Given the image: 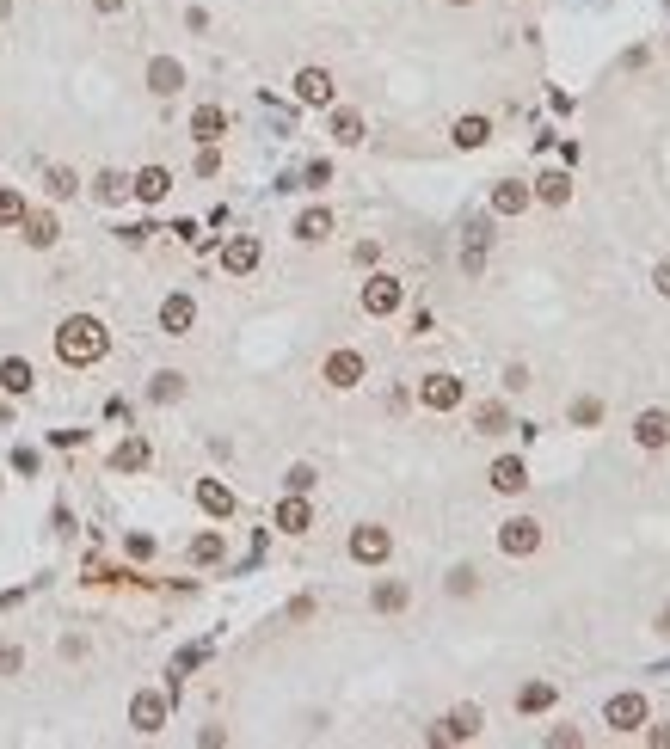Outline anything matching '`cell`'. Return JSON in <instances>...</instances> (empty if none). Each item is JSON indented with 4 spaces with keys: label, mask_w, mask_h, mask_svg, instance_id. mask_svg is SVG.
Masks as SVG:
<instances>
[{
    "label": "cell",
    "mask_w": 670,
    "mask_h": 749,
    "mask_svg": "<svg viewBox=\"0 0 670 749\" xmlns=\"http://www.w3.org/2000/svg\"><path fill=\"white\" fill-rule=\"evenodd\" d=\"M148 461V443H123L117 448V467H141Z\"/></svg>",
    "instance_id": "836d02e7"
},
{
    "label": "cell",
    "mask_w": 670,
    "mask_h": 749,
    "mask_svg": "<svg viewBox=\"0 0 670 749\" xmlns=\"http://www.w3.org/2000/svg\"><path fill=\"white\" fill-rule=\"evenodd\" d=\"M148 393H154V400H178V393H185V381H178V374H154V387H148Z\"/></svg>",
    "instance_id": "f1b7e54d"
},
{
    "label": "cell",
    "mask_w": 670,
    "mask_h": 749,
    "mask_svg": "<svg viewBox=\"0 0 670 749\" xmlns=\"http://www.w3.org/2000/svg\"><path fill=\"white\" fill-rule=\"evenodd\" d=\"M535 541H541V535H535V522H530V516H511V522L498 528V546H504L511 559H517V553H535Z\"/></svg>",
    "instance_id": "7a4b0ae2"
},
{
    "label": "cell",
    "mask_w": 670,
    "mask_h": 749,
    "mask_svg": "<svg viewBox=\"0 0 670 749\" xmlns=\"http://www.w3.org/2000/svg\"><path fill=\"white\" fill-rule=\"evenodd\" d=\"M0 221H25V203H19V191H0Z\"/></svg>",
    "instance_id": "d6a6232c"
},
{
    "label": "cell",
    "mask_w": 670,
    "mask_h": 749,
    "mask_svg": "<svg viewBox=\"0 0 670 749\" xmlns=\"http://www.w3.org/2000/svg\"><path fill=\"white\" fill-rule=\"evenodd\" d=\"M480 430H486V437H498V430H504V406H486V411H480Z\"/></svg>",
    "instance_id": "e575fe53"
},
{
    "label": "cell",
    "mask_w": 670,
    "mask_h": 749,
    "mask_svg": "<svg viewBox=\"0 0 670 749\" xmlns=\"http://www.w3.org/2000/svg\"><path fill=\"white\" fill-rule=\"evenodd\" d=\"M363 307H369V313H394V307H400V283H394V276H369Z\"/></svg>",
    "instance_id": "8fae6325"
},
{
    "label": "cell",
    "mask_w": 670,
    "mask_h": 749,
    "mask_svg": "<svg viewBox=\"0 0 670 749\" xmlns=\"http://www.w3.org/2000/svg\"><path fill=\"white\" fill-rule=\"evenodd\" d=\"M191 320H197L191 295H167V307H160V326H167V332H191Z\"/></svg>",
    "instance_id": "5bb4252c"
},
{
    "label": "cell",
    "mask_w": 670,
    "mask_h": 749,
    "mask_svg": "<svg viewBox=\"0 0 670 749\" xmlns=\"http://www.w3.org/2000/svg\"><path fill=\"white\" fill-rule=\"evenodd\" d=\"M93 6H99V13H117V6H123V0H93Z\"/></svg>",
    "instance_id": "ab89813d"
},
{
    "label": "cell",
    "mask_w": 670,
    "mask_h": 749,
    "mask_svg": "<svg viewBox=\"0 0 670 749\" xmlns=\"http://www.w3.org/2000/svg\"><path fill=\"white\" fill-rule=\"evenodd\" d=\"M308 522H314V516H308V504H302V498H289V504H277V528H283V535H302Z\"/></svg>",
    "instance_id": "ffe728a7"
},
{
    "label": "cell",
    "mask_w": 670,
    "mask_h": 749,
    "mask_svg": "<svg viewBox=\"0 0 670 749\" xmlns=\"http://www.w3.org/2000/svg\"><path fill=\"white\" fill-rule=\"evenodd\" d=\"M130 725L154 737V731L167 725V700H160V694H136V707H130Z\"/></svg>",
    "instance_id": "8992f818"
},
{
    "label": "cell",
    "mask_w": 670,
    "mask_h": 749,
    "mask_svg": "<svg viewBox=\"0 0 670 749\" xmlns=\"http://www.w3.org/2000/svg\"><path fill=\"white\" fill-rule=\"evenodd\" d=\"M652 283H658V295H670V258L658 265V271H652Z\"/></svg>",
    "instance_id": "f35d334b"
},
{
    "label": "cell",
    "mask_w": 670,
    "mask_h": 749,
    "mask_svg": "<svg viewBox=\"0 0 670 749\" xmlns=\"http://www.w3.org/2000/svg\"><path fill=\"white\" fill-rule=\"evenodd\" d=\"M6 13H13V0H0V19H6Z\"/></svg>",
    "instance_id": "60d3db41"
},
{
    "label": "cell",
    "mask_w": 670,
    "mask_h": 749,
    "mask_svg": "<svg viewBox=\"0 0 670 749\" xmlns=\"http://www.w3.org/2000/svg\"><path fill=\"white\" fill-rule=\"evenodd\" d=\"M634 437H639V448H665L670 443V411H639Z\"/></svg>",
    "instance_id": "30bf717a"
},
{
    "label": "cell",
    "mask_w": 670,
    "mask_h": 749,
    "mask_svg": "<svg viewBox=\"0 0 670 749\" xmlns=\"http://www.w3.org/2000/svg\"><path fill=\"white\" fill-rule=\"evenodd\" d=\"M43 185H50V197H56V203H62V197H74V191H80V178H74L68 167H50V178H43Z\"/></svg>",
    "instance_id": "d4e9b609"
},
{
    "label": "cell",
    "mask_w": 670,
    "mask_h": 749,
    "mask_svg": "<svg viewBox=\"0 0 670 749\" xmlns=\"http://www.w3.org/2000/svg\"><path fill=\"white\" fill-rule=\"evenodd\" d=\"M148 86H154L160 99H173L178 86H185V68H178L173 56H154V62H148Z\"/></svg>",
    "instance_id": "277c9868"
},
{
    "label": "cell",
    "mask_w": 670,
    "mask_h": 749,
    "mask_svg": "<svg viewBox=\"0 0 670 749\" xmlns=\"http://www.w3.org/2000/svg\"><path fill=\"white\" fill-rule=\"evenodd\" d=\"M665 620H670V614H665Z\"/></svg>",
    "instance_id": "7bdbcfd3"
},
{
    "label": "cell",
    "mask_w": 670,
    "mask_h": 749,
    "mask_svg": "<svg viewBox=\"0 0 670 749\" xmlns=\"http://www.w3.org/2000/svg\"><path fill=\"white\" fill-rule=\"evenodd\" d=\"M548 700H554V688H541V681H535V688H523V700H517V707H523V713H541Z\"/></svg>",
    "instance_id": "4dcf8cb0"
},
{
    "label": "cell",
    "mask_w": 670,
    "mask_h": 749,
    "mask_svg": "<svg viewBox=\"0 0 670 749\" xmlns=\"http://www.w3.org/2000/svg\"><path fill=\"white\" fill-rule=\"evenodd\" d=\"M474 731H480V713H474V707H456V713L443 718L437 737H443V744H461V737H474Z\"/></svg>",
    "instance_id": "9a60e30c"
},
{
    "label": "cell",
    "mask_w": 670,
    "mask_h": 749,
    "mask_svg": "<svg viewBox=\"0 0 670 749\" xmlns=\"http://www.w3.org/2000/svg\"><path fill=\"white\" fill-rule=\"evenodd\" d=\"M222 265H228V271H234V276H247L252 265H258V239H247V234H240V239H228V252H222Z\"/></svg>",
    "instance_id": "4fadbf2b"
},
{
    "label": "cell",
    "mask_w": 670,
    "mask_h": 749,
    "mask_svg": "<svg viewBox=\"0 0 670 749\" xmlns=\"http://www.w3.org/2000/svg\"><path fill=\"white\" fill-rule=\"evenodd\" d=\"M197 504H204L210 516H228V510H234V492L215 485V479H204V485H197Z\"/></svg>",
    "instance_id": "e0dca14e"
},
{
    "label": "cell",
    "mask_w": 670,
    "mask_h": 749,
    "mask_svg": "<svg viewBox=\"0 0 670 749\" xmlns=\"http://www.w3.org/2000/svg\"><path fill=\"white\" fill-rule=\"evenodd\" d=\"M486 136H493V130H486V117H461V123H456V141H461V148H480Z\"/></svg>",
    "instance_id": "484cf974"
},
{
    "label": "cell",
    "mask_w": 670,
    "mask_h": 749,
    "mask_svg": "<svg viewBox=\"0 0 670 749\" xmlns=\"http://www.w3.org/2000/svg\"><path fill=\"white\" fill-rule=\"evenodd\" d=\"M222 123H228V117H222L215 104H204V111L191 117V130H197V141H215V136H222Z\"/></svg>",
    "instance_id": "44dd1931"
},
{
    "label": "cell",
    "mask_w": 670,
    "mask_h": 749,
    "mask_svg": "<svg viewBox=\"0 0 670 749\" xmlns=\"http://www.w3.org/2000/svg\"><path fill=\"white\" fill-rule=\"evenodd\" d=\"M326 381H332V387H357V381H363V356H357V350H332V356H326Z\"/></svg>",
    "instance_id": "5b68a950"
},
{
    "label": "cell",
    "mask_w": 670,
    "mask_h": 749,
    "mask_svg": "<svg viewBox=\"0 0 670 749\" xmlns=\"http://www.w3.org/2000/svg\"><path fill=\"white\" fill-rule=\"evenodd\" d=\"M449 6H461V0H449Z\"/></svg>",
    "instance_id": "b9f144b4"
},
{
    "label": "cell",
    "mask_w": 670,
    "mask_h": 749,
    "mask_svg": "<svg viewBox=\"0 0 670 749\" xmlns=\"http://www.w3.org/2000/svg\"><path fill=\"white\" fill-rule=\"evenodd\" d=\"M0 387H6V393H25V387H32V363H25V356H6V363H0Z\"/></svg>",
    "instance_id": "ac0fdd59"
},
{
    "label": "cell",
    "mask_w": 670,
    "mask_h": 749,
    "mask_svg": "<svg viewBox=\"0 0 670 749\" xmlns=\"http://www.w3.org/2000/svg\"><path fill=\"white\" fill-rule=\"evenodd\" d=\"M130 191H136L141 203H160V197L173 191V172H167V167H141V172H136V185H130Z\"/></svg>",
    "instance_id": "9c48e42d"
},
{
    "label": "cell",
    "mask_w": 670,
    "mask_h": 749,
    "mask_svg": "<svg viewBox=\"0 0 670 749\" xmlns=\"http://www.w3.org/2000/svg\"><path fill=\"white\" fill-rule=\"evenodd\" d=\"M56 350H62V363H93V356H105V326L86 320V313H74L56 332Z\"/></svg>",
    "instance_id": "6da1fadb"
},
{
    "label": "cell",
    "mask_w": 670,
    "mask_h": 749,
    "mask_svg": "<svg viewBox=\"0 0 670 749\" xmlns=\"http://www.w3.org/2000/svg\"><path fill=\"white\" fill-rule=\"evenodd\" d=\"M424 406H430V411L461 406V381H456V374H430V381H424Z\"/></svg>",
    "instance_id": "ba28073f"
},
{
    "label": "cell",
    "mask_w": 670,
    "mask_h": 749,
    "mask_svg": "<svg viewBox=\"0 0 670 749\" xmlns=\"http://www.w3.org/2000/svg\"><path fill=\"white\" fill-rule=\"evenodd\" d=\"M493 209H498V215H523V209H530V191H523V185H498Z\"/></svg>",
    "instance_id": "d6986e66"
},
{
    "label": "cell",
    "mask_w": 670,
    "mask_h": 749,
    "mask_svg": "<svg viewBox=\"0 0 670 749\" xmlns=\"http://www.w3.org/2000/svg\"><path fill=\"white\" fill-rule=\"evenodd\" d=\"M572 418H578V424H597L602 406H597V400H578V406H572Z\"/></svg>",
    "instance_id": "8d00e7d4"
},
{
    "label": "cell",
    "mask_w": 670,
    "mask_h": 749,
    "mask_svg": "<svg viewBox=\"0 0 670 749\" xmlns=\"http://www.w3.org/2000/svg\"><path fill=\"white\" fill-rule=\"evenodd\" d=\"M295 234H302V239H326V234H332V215H326V209H308V215L295 221Z\"/></svg>",
    "instance_id": "7402d4cb"
},
{
    "label": "cell",
    "mask_w": 670,
    "mask_h": 749,
    "mask_svg": "<svg viewBox=\"0 0 670 749\" xmlns=\"http://www.w3.org/2000/svg\"><path fill=\"white\" fill-rule=\"evenodd\" d=\"M25 239H32V246H50V239H56V221H50V215H32V221H25Z\"/></svg>",
    "instance_id": "83f0119b"
},
{
    "label": "cell",
    "mask_w": 670,
    "mask_h": 749,
    "mask_svg": "<svg viewBox=\"0 0 670 749\" xmlns=\"http://www.w3.org/2000/svg\"><path fill=\"white\" fill-rule=\"evenodd\" d=\"M639 718H646V700H639V694H615V700H609V725H615V731H634Z\"/></svg>",
    "instance_id": "7c38bea8"
},
{
    "label": "cell",
    "mask_w": 670,
    "mask_h": 749,
    "mask_svg": "<svg viewBox=\"0 0 670 749\" xmlns=\"http://www.w3.org/2000/svg\"><path fill=\"white\" fill-rule=\"evenodd\" d=\"M535 185H541V191H535L541 203H566V197H572V185H566V172H548V178H535Z\"/></svg>",
    "instance_id": "cb8c5ba5"
},
{
    "label": "cell",
    "mask_w": 670,
    "mask_h": 749,
    "mask_svg": "<svg viewBox=\"0 0 670 749\" xmlns=\"http://www.w3.org/2000/svg\"><path fill=\"white\" fill-rule=\"evenodd\" d=\"M19 663H25V651H19V645H0V676H13Z\"/></svg>",
    "instance_id": "d590c367"
},
{
    "label": "cell",
    "mask_w": 670,
    "mask_h": 749,
    "mask_svg": "<svg viewBox=\"0 0 670 749\" xmlns=\"http://www.w3.org/2000/svg\"><path fill=\"white\" fill-rule=\"evenodd\" d=\"M332 141H345V148L363 141V117H357V111H339V117H332Z\"/></svg>",
    "instance_id": "603a6c76"
},
{
    "label": "cell",
    "mask_w": 670,
    "mask_h": 749,
    "mask_svg": "<svg viewBox=\"0 0 670 749\" xmlns=\"http://www.w3.org/2000/svg\"><path fill=\"white\" fill-rule=\"evenodd\" d=\"M123 191H130V185H123V172H99V197H105V203H117Z\"/></svg>",
    "instance_id": "1f68e13d"
},
{
    "label": "cell",
    "mask_w": 670,
    "mask_h": 749,
    "mask_svg": "<svg viewBox=\"0 0 670 749\" xmlns=\"http://www.w3.org/2000/svg\"><path fill=\"white\" fill-rule=\"evenodd\" d=\"M314 485V467H289V492H308Z\"/></svg>",
    "instance_id": "74e56055"
},
{
    "label": "cell",
    "mask_w": 670,
    "mask_h": 749,
    "mask_svg": "<svg viewBox=\"0 0 670 749\" xmlns=\"http://www.w3.org/2000/svg\"><path fill=\"white\" fill-rule=\"evenodd\" d=\"M295 99H302V104H326V99H332V74H326V68H302V74H295Z\"/></svg>",
    "instance_id": "52a82bcc"
},
{
    "label": "cell",
    "mask_w": 670,
    "mask_h": 749,
    "mask_svg": "<svg viewBox=\"0 0 670 749\" xmlns=\"http://www.w3.org/2000/svg\"><path fill=\"white\" fill-rule=\"evenodd\" d=\"M376 609H406V583H382L376 590Z\"/></svg>",
    "instance_id": "f546056e"
},
{
    "label": "cell",
    "mask_w": 670,
    "mask_h": 749,
    "mask_svg": "<svg viewBox=\"0 0 670 749\" xmlns=\"http://www.w3.org/2000/svg\"><path fill=\"white\" fill-rule=\"evenodd\" d=\"M191 559H197V565H215V559H222V535H197V541H191Z\"/></svg>",
    "instance_id": "4316f807"
},
{
    "label": "cell",
    "mask_w": 670,
    "mask_h": 749,
    "mask_svg": "<svg viewBox=\"0 0 670 749\" xmlns=\"http://www.w3.org/2000/svg\"><path fill=\"white\" fill-rule=\"evenodd\" d=\"M493 485H498V492H523V485H530V467L504 455V461H493Z\"/></svg>",
    "instance_id": "2e32d148"
},
{
    "label": "cell",
    "mask_w": 670,
    "mask_h": 749,
    "mask_svg": "<svg viewBox=\"0 0 670 749\" xmlns=\"http://www.w3.org/2000/svg\"><path fill=\"white\" fill-rule=\"evenodd\" d=\"M388 528H357L351 535V559H363V565H382L388 559Z\"/></svg>",
    "instance_id": "3957f363"
}]
</instances>
